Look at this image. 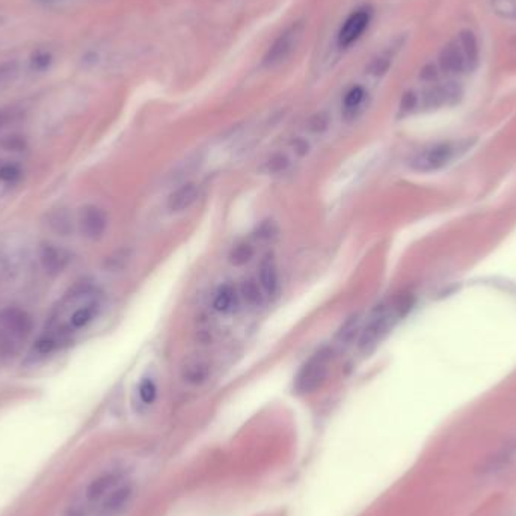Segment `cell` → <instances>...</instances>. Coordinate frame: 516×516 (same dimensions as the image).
Here are the masks:
<instances>
[{"label": "cell", "mask_w": 516, "mask_h": 516, "mask_svg": "<svg viewBox=\"0 0 516 516\" xmlns=\"http://www.w3.org/2000/svg\"><path fill=\"white\" fill-rule=\"evenodd\" d=\"M210 373V362L203 358H189L180 370V377L190 386H199L207 382Z\"/></svg>", "instance_id": "7c38bea8"}, {"label": "cell", "mask_w": 516, "mask_h": 516, "mask_svg": "<svg viewBox=\"0 0 516 516\" xmlns=\"http://www.w3.org/2000/svg\"><path fill=\"white\" fill-rule=\"evenodd\" d=\"M420 79L423 81H428V84H437V80L439 79V67L433 65V63H428V65L421 70Z\"/></svg>", "instance_id": "836d02e7"}, {"label": "cell", "mask_w": 516, "mask_h": 516, "mask_svg": "<svg viewBox=\"0 0 516 516\" xmlns=\"http://www.w3.org/2000/svg\"><path fill=\"white\" fill-rule=\"evenodd\" d=\"M50 228L58 233L61 235H68L71 231H72V221L70 214L67 213V210H63V208H59V210H54L49 214V219H47Z\"/></svg>", "instance_id": "cb8c5ba5"}, {"label": "cell", "mask_w": 516, "mask_h": 516, "mask_svg": "<svg viewBox=\"0 0 516 516\" xmlns=\"http://www.w3.org/2000/svg\"><path fill=\"white\" fill-rule=\"evenodd\" d=\"M79 230L89 240L102 239L107 228V214L102 207L86 204L79 212Z\"/></svg>", "instance_id": "52a82bcc"}, {"label": "cell", "mask_w": 516, "mask_h": 516, "mask_svg": "<svg viewBox=\"0 0 516 516\" xmlns=\"http://www.w3.org/2000/svg\"><path fill=\"white\" fill-rule=\"evenodd\" d=\"M456 41L459 44L462 54H464L467 71H474L480 62V47L476 33L469 29H464L459 32Z\"/></svg>", "instance_id": "9a60e30c"}, {"label": "cell", "mask_w": 516, "mask_h": 516, "mask_svg": "<svg viewBox=\"0 0 516 516\" xmlns=\"http://www.w3.org/2000/svg\"><path fill=\"white\" fill-rule=\"evenodd\" d=\"M391 62H393V59H391V56H389V54H382V56H379L373 62H371V65H370L368 70L373 76H384L385 72L389 70V67H391Z\"/></svg>", "instance_id": "f546056e"}, {"label": "cell", "mask_w": 516, "mask_h": 516, "mask_svg": "<svg viewBox=\"0 0 516 516\" xmlns=\"http://www.w3.org/2000/svg\"><path fill=\"white\" fill-rule=\"evenodd\" d=\"M276 233H278L276 225L272 221H265L257 226L253 237H256V240L260 243H267L276 237Z\"/></svg>", "instance_id": "4316f807"}, {"label": "cell", "mask_w": 516, "mask_h": 516, "mask_svg": "<svg viewBox=\"0 0 516 516\" xmlns=\"http://www.w3.org/2000/svg\"><path fill=\"white\" fill-rule=\"evenodd\" d=\"M15 116H17L15 109H11V107H9V109H0V129H2V127H5L6 124L13 123L15 120Z\"/></svg>", "instance_id": "e575fe53"}, {"label": "cell", "mask_w": 516, "mask_h": 516, "mask_svg": "<svg viewBox=\"0 0 516 516\" xmlns=\"http://www.w3.org/2000/svg\"><path fill=\"white\" fill-rule=\"evenodd\" d=\"M138 393L139 398L145 405H151L157 398V385L151 377H145L141 380Z\"/></svg>", "instance_id": "484cf974"}, {"label": "cell", "mask_w": 516, "mask_h": 516, "mask_svg": "<svg viewBox=\"0 0 516 516\" xmlns=\"http://www.w3.org/2000/svg\"><path fill=\"white\" fill-rule=\"evenodd\" d=\"M258 283L266 296H275L279 287V274L274 256H266L258 265Z\"/></svg>", "instance_id": "4fadbf2b"}, {"label": "cell", "mask_w": 516, "mask_h": 516, "mask_svg": "<svg viewBox=\"0 0 516 516\" xmlns=\"http://www.w3.org/2000/svg\"><path fill=\"white\" fill-rule=\"evenodd\" d=\"M464 91L456 81H447V84H437L428 88L420 98V104L425 111H437V109L446 106H455L460 102Z\"/></svg>", "instance_id": "8992f818"}, {"label": "cell", "mask_w": 516, "mask_h": 516, "mask_svg": "<svg viewBox=\"0 0 516 516\" xmlns=\"http://www.w3.org/2000/svg\"><path fill=\"white\" fill-rule=\"evenodd\" d=\"M239 288H235L230 283H224L214 290L212 297L213 310L221 314L231 313L239 304Z\"/></svg>", "instance_id": "5bb4252c"}, {"label": "cell", "mask_w": 516, "mask_h": 516, "mask_svg": "<svg viewBox=\"0 0 516 516\" xmlns=\"http://www.w3.org/2000/svg\"><path fill=\"white\" fill-rule=\"evenodd\" d=\"M332 350L323 347L308 359L296 377V391L299 394H311L317 391L329 375Z\"/></svg>", "instance_id": "3957f363"}, {"label": "cell", "mask_w": 516, "mask_h": 516, "mask_svg": "<svg viewBox=\"0 0 516 516\" xmlns=\"http://www.w3.org/2000/svg\"><path fill=\"white\" fill-rule=\"evenodd\" d=\"M20 177H22V169L17 165L8 163V165L0 166V180L5 181V183H15V181L20 180Z\"/></svg>", "instance_id": "4dcf8cb0"}, {"label": "cell", "mask_w": 516, "mask_h": 516, "mask_svg": "<svg viewBox=\"0 0 516 516\" xmlns=\"http://www.w3.org/2000/svg\"><path fill=\"white\" fill-rule=\"evenodd\" d=\"M40 263L45 274L59 275L70 263V253L53 243H44L40 248Z\"/></svg>", "instance_id": "9c48e42d"}, {"label": "cell", "mask_w": 516, "mask_h": 516, "mask_svg": "<svg viewBox=\"0 0 516 516\" xmlns=\"http://www.w3.org/2000/svg\"><path fill=\"white\" fill-rule=\"evenodd\" d=\"M50 62H52V54L47 53V52H40L32 58L31 67H32L33 71H44V70L49 68Z\"/></svg>", "instance_id": "d6a6232c"}, {"label": "cell", "mask_w": 516, "mask_h": 516, "mask_svg": "<svg viewBox=\"0 0 516 516\" xmlns=\"http://www.w3.org/2000/svg\"><path fill=\"white\" fill-rule=\"evenodd\" d=\"M304 29V24L299 22L288 26L269 47L265 56V65L267 68H274L292 56V53L296 50L299 42L302 40Z\"/></svg>", "instance_id": "5b68a950"}, {"label": "cell", "mask_w": 516, "mask_h": 516, "mask_svg": "<svg viewBox=\"0 0 516 516\" xmlns=\"http://www.w3.org/2000/svg\"><path fill=\"white\" fill-rule=\"evenodd\" d=\"M361 319L359 315L355 314L352 315L347 322L341 326V329L337 334V338H335V343L338 344L340 347H347L350 344L355 341L357 335L361 334Z\"/></svg>", "instance_id": "44dd1931"}, {"label": "cell", "mask_w": 516, "mask_h": 516, "mask_svg": "<svg viewBox=\"0 0 516 516\" xmlns=\"http://www.w3.org/2000/svg\"><path fill=\"white\" fill-rule=\"evenodd\" d=\"M414 296L411 293H398L388 302L380 304L370 315L366 328L361 329L358 349L361 353H370L386 337V334L412 310Z\"/></svg>", "instance_id": "6da1fadb"}, {"label": "cell", "mask_w": 516, "mask_h": 516, "mask_svg": "<svg viewBox=\"0 0 516 516\" xmlns=\"http://www.w3.org/2000/svg\"><path fill=\"white\" fill-rule=\"evenodd\" d=\"M32 328V317L22 308L9 306L0 313V332L8 344L26 340L31 335Z\"/></svg>", "instance_id": "277c9868"}, {"label": "cell", "mask_w": 516, "mask_h": 516, "mask_svg": "<svg viewBox=\"0 0 516 516\" xmlns=\"http://www.w3.org/2000/svg\"><path fill=\"white\" fill-rule=\"evenodd\" d=\"M290 148H292L293 154L297 159H304L311 151V145L305 138H295L290 142Z\"/></svg>", "instance_id": "1f68e13d"}, {"label": "cell", "mask_w": 516, "mask_h": 516, "mask_svg": "<svg viewBox=\"0 0 516 516\" xmlns=\"http://www.w3.org/2000/svg\"><path fill=\"white\" fill-rule=\"evenodd\" d=\"M366 89L357 85L352 86L343 98V111L346 116H355L361 106L366 102Z\"/></svg>", "instance_id": "7402d4cb"}, {"label": "cell", "mask_w": 516, "mask_h": 516, "mask_svg": "<svg viewBox=\"0 0 516 516\" xmlns=\"http://www.w3.org/2000/svg\"><path fill=\"white\" fill-rule=\"evenodd\" d=\"M239 296L248 306L257 308V306H261L263 302H265L266 295L265 292H263V288L257 278H248L240 284Z\"/></svg>", "instance_id": "e0dca14e"}, {"label": "cell", "mask_w": 516, "mask_h": 516, "mask_svg": "<svg viewBox=\"0 0 516 516\" xmlns=\"http://www.w3.org/2000/svg\"><path fill=\"white\" fill-rule=\"evenodd\" d=\"M98 302L97 301H89L85 305H81L76 308L75 313L70 317V329H81L88 326L91 322L95 319V315L98 314Z\"/></svg>", "instance_id": "ac0fdd59"}, {"label": "cell", "mask_w": 516, "mask_h": 516, "mask_svg": "<svg viewBox=\"0 0 516 516\" xmlns=\"http://www.w3.org/2000/svg\"><path fill=\"white\" fill-rule=\"evenodd\" d=\"M329 123H331V121H329V116L326 115L325 112H319V114L313 115V116L310 118V120H308L306 127H308V130H310L311 133H314V134H320V133H323V132L328 130Z\"/></svg>", "instance_id": "83f0119b"}, {"label": "cell", "mask_w": 516, "mask_h": 516, "mask_svg": "<svg viewBox=\"0 0 516 516\" xmlns=\"http://www.w3.org/2000/svg\"><path fill=\"white\" fill-rule=\"evenodd\" d=\"M419 106H420V97L416 95L414 91H407V93H405L400 100V114L409 115Z\"/></svg>", "instance_id": "f1b7e54d"}, {"label": "cell", "mask_w": 516, "mask_h": 516, "mask_svg": "<svg viewBox=\"0 0 516 516\" xmlns=\"http://www.w3.org/2000/svg\"><path fill=\"white\" fill-rule=\"evenodd\" d=\"M132 494H133V489L130 486H121V487L115 489V491L109 494V497L104 500L103 513L104 515H115V513L120 512L123 507L127 503H129V500L132 498Z\"/></svg>", "instance_id": "d6986e66"}, {"label": "cell", "mask_w": 516, "mask_h": 516, "mask_svg": "<svg viewBox=\"0 0 516 516\" xmlns=\"http://www.w3.org/2000/svg\"><path fill=\"white\" fill-rule=\"evenodd\" d=\"M370 17H371L370 11H367V9H357V11H353L346 18V22L343 23L341 29L338 32L340 47L346 49L361 38L362 33H364L368 27Z\"/></svg>", "instance_id": "ba28073f"}, {"label": "cell", "mask_w": 516, "mask_h": 516, "mask_svg": "<svg viewBox=\"0 0 516 516\" xmlns=\"http://www.w3.org/2000/svg\"><path fill=\"white\" fill-rule=\"evenodd\" d=\"M290 166H292V159H290L286 153L279 151L272 154V156L265 162L263 172L267 175H281L286 174Z\"/></svg>", "instance_id": "603a6c76"}, {"label": "cell", "mask_w": 516, "mask_h": 516, "mask_svg": "<svg viewBox=\"0 0 516 516\" xmlns=\"http://www.w3.org/2000/svg\"><path fill=\"white\" fill-rule=\"evenodd\" d=\"M199 196V186L194 181H186L175 190H172L166 199V207L171 213H181L189 210Z\"/></svg>", "instance_id": "30bf717a"}, {"label": "cell", "mask_w": 516, "mask_h": 516, "mask_svg": "<svg viewBox=\"0 0 516 516\" xmlns=\"http://www.w3.org/2000/svg\"><path fill=\"white\" fill-rule=\"evenodd\" d=\"M253 256H256V248H253V244L251 242L242 240L239 243H235L231 248L228 253V261L234 267H242L247 266L253 258Z\"/></svg>", "instance_id": "ffe728a7"}, {"label": "cell", "mask_w": 516, "mask_h": 516, "mask_svg": "<svg viewBox=\"0 0 516 516\" xmlns=\"http://www.w3.org/2000/svg\"><path fill=\"white\" fill-rule=\"evenodd\" d=\"M438 63L439 70L450 76H458L467 71L464 54H462L456 40L448 42L447 45H444V49L439 53Z\"/></svg>", "instance_id": "8fae6325"}, {"label": "cell", "mask_w": 516, "mask_h": 516, "mask_svg": "<svg viewBox=\"0 0 516 516\" xmlns=\"http://www.w3.org/2000/svg\"><path fill=\"white\" fill-rule=\"evenodd\" d=\"M473 145V139H451L435 142L416 151L407 160V165H409L412 171L424 172V174L425 172L439 171L448 166L456 159L464 156Z\"/></svg>", "instance_id": "7a4b0ae2"}, {"label": "cell", "mask_w": 516, "mask_h": 516, "mask_svg": "<svg viewBox=\"0 0 516 516\" xmlns=\"http://www.w3.org/2000/svg\"><path fill=\"white\" fill-rule=\"evenodd\" d=\"M65 516H85V513H84V510L80 509V507L76 506V507H70Z\"/></svg>", "instance_id": "d590c367"}, {"label": "cell", "mask_w": 516, "mask_h": 516, "mask_svg": "<svg viewBox=\"0 0 516 516\" xmlns=\"http://www.w3.org/2000/svg\"><path fill=\"white\" fill-rule=\"evenodd\" d=\"M116 482H118V476L114 473H107V474L97 477L94 482H91V485L86 487V492H85L86 500L91 503L102 500L103 497H106L109 492L112 491Z\"/></svg>", "instance_id": "2e32d148"}, {"label": "cell", "mask_w": 516, "mask_h": 516, "mask_svg": "<svg viewBox=\"0 0 516 516\" xmlns=\"http://www.w3.org/2000/svg\"><path fill=\"white\" fill-rule=\"evenodd\" d=\"M20 76V62L5 61L0 63V91L13 86Z\"/></svg>", "instance_id": "d4e9b609"}]
</instances>
